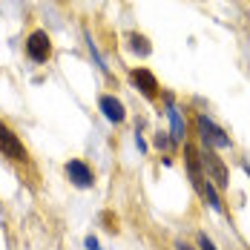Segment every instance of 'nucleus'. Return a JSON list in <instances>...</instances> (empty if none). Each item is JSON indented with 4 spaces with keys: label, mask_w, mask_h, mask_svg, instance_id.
Returning <instances> with one entry per match:
<instances>
[{
    "label": "nucleus",
    "mask_w": 250,
    "mask_h": 250,
    "mask_svg": "<svg viewBox=\"0 0 250 250\" xmlns=\"http://www.w3.org/2000/svg\"><path fill=\"white\" fill-rule=\"evenodd\" d=\"M86 250H101L98 248V239H92V236H89V239H86Z\"/></svg>",
    "instance_id": "f8f14e48"
},
{
    "label": "nucleus",
    "mask_w": 250,
    "mask_h": 250,
    "mask_svg": "<svg viewBox=\"0 0 250 250\" xmlns=\"http://www.w3.org/2000/svg\"><path fill=\"white\" fill-rule=\"evenodd\" d=\"M0 152L6 155V158H12V161H26V147L23 141L9 129V126L0 121Z\"/></svg>",
    "instance_id": "20e7f679"
},
{
    "label": "nucleus",
    "mask_w": 250,
    "mask_h": 250,
    "mask_svg": "<svg viewBox=\"0 0 250 250\" xmlns=\"http://www.w3.org/2000/svg\"><path fill=\"white\" fill-rule=\"evenodd\" d=\"M66 175H69V181H72L75 187H81V190H86V187H92V184H95L92 170H89L83 161H78V158H72V161L66 164Z\"/></svg>",
    "instance_id": "423d86ee"
},
{
    "label": "nucleus",
    "mask_w": 250,
    "mask_h": 250,
    "mask_svg": "<svg viewBox=\"0 0 250 250\" xmlns=\"http://www.w3.org/2000/svg\"><path fill=\"white\" fill-rule=\"evenodd\" d=\"M196 124H199V132H201L204 147H213V150H227V147H230V135H227L225 129L213 121V118H207V115L201 112L199 118H196Z\"/></svg>",
    "instance_id": "f03ea898"
},
{
    "label": "nucleus",
    "mask_w": 250,
    "mask_h": 250,
    "mask_svg": "<svg viewBox=\"0 0 250 250\" xmlns=\"http://www.w3.org/2000/svg\"><path fill=\"white\" fill-rule=\"evenodd\" d=\"M26 55H29L35 63H46L52 58V41L43 29H38V32H32V35L26 38Z\"/></svg>",
    "instance_id": "7ed1b4c3"
},
{
    "label": "nucleus",
    "mask_w": 250,
    "mask_h": 250,
    "mask_svg": "<svg viewBox=\"0 0 250 250\" xmlns=\"http://www.w3.org/2000/svg\"><path fill=\"white\" fill-rule=\"evenodd\" d=\"M175 250H196V248H190L187 242H178V245H175Z\"/></svg>",
    "instance_id": "ddd939ff"
},
{
    "label": "nucleus",
    "mask_w": 250,
    "mask_h": 250,
    "mask_svg": "<svg viewBox=\"0 0 250 250\" xmlns=\"http://www.w3.org/2000/svg\"><path fill=\"white\" fill-rule=\"evenodd\" d=\"M129 43H132V52H138V55H150V52H152L150 41H147L144 35H132V38H129Z\"/></svg>",
    "instance_id": "1a4fd4ad"
},
{
    "label": "nucleus",
    "mask_w": 250,
    "mask_h": 250,
    "mask_svg": "<svg viewBox=\"0 0 250 250\" xmlns=\"http://www.w3.org/2000/svg\"><path fill=\"white\" fill-rule=\"evenodd\" d=\"M199 250H216V245H213V242L201 233V236H199Z\"/></svg>",
    "instance_id": "9d476101"
},
{
    "label": "nucleus",
    "mask_w": 250,
    "mask_h": 250,
    "mask_svg": "<svg viewBox=\"0 0 250 250\" xmlns=\"http://www.w3.org/2000/svg\"><path fill=\"white\" fill-rule=\"evenodd\" d=\"M167 115H170V124H173V141L175 144H181L184 141V135H187V124H184V118H181V112L175 109V104H173V98L167 95Z\"/></svg>",
    "instance_id": "6e6552de"
},
{
    "label": "nucleus",
    "mask_w": 250,
    "mask_h": 250,
    "mask_svg": "<svg viewBox=\"0 0 250 250\" xmlns=\"http://www.w3.org/2000/svg\"><path fill=\"white\" fill-rule=\"evenodd\" d=\"M98 106H101V112L112 121V124H121L126 118V112H124V104L118 98H112V95H101V101H98Z\"/></svg>",
    "instance_id": "0eeeda50"
},
{
    "label": "nucleus",
    "mask_w": 250,
    "mask_h": 250,
    "mask_svg": "<svg viewBox=\"0 0 250 250\" xmlns=\"http://www.w3.org/2000/svg\"><path fill=\"white\" fill-rule=\"evenodd\" d=\"M199 158H201V170H204V175H207L219 190H225L227 184H230V175H227L225 161L216 155V150H213V147H204V152H199Z\"/></svg>",
    "instance_id": "f257e3e1"
},
{
    "label": "nucleus",
    "mask_w": 250,
    "mask_h": 250,
    "mask_svg": "<svg viewBox=\"0 0 250 250\" xmlns=\"http://www.w3.org/2000/svg\"><path fill=\"white\" fill-rule=\"evenodd\" d=\"M155 147H161V150H167V147H170V138H167L164 132H158V135H155Z\"/></svg>",
    "instance_id": "9b49d317"
},
{
    "label": "nucleus",
    "mask_w": 250,
    "mask_h": 250,
    "mask_svg": "<svg viewBox=\"0 0 250 250\" xmlns=\"http://www.w3.org/2000/svg\"><path fill=\"white\" fill-rule=\"evenodd\" d=\"M132 83L141 89V95L144 98H158V92H161V86H158V78L152 75L150 69H144V66H138V69H132Z\"/></svg>",
    "instance_id": "39448f33"
}]
</instances>
